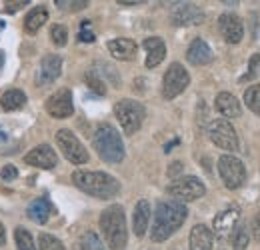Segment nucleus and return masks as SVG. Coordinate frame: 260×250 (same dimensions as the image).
<instances>
[{"instance_id":"obj_1","label":"nucleus","mask_w":260,"mask_h":250,"mask_svg":"<svg viewBox=\"0 0 260 250\" xmlns=\"http://www.w3.org/2000/svg\"><path fill=\"white\" fill-rule=\"evenodd\" d=\"M188 216V210L182 202L176 200H162L156 204L154 210V220H152V230L150 238L154 242H162L168 236H172Z\"/></svg>"},{"instance_id":"obj_2","label":"nucleus","mask_w":260,"mask_h":250,"mask_svg":"<svg viewBox=\"0 0 260 250\" xmlns=\"http://www.w3.org/2000/svg\"><path fill=\"white\" fill-rule=\"evenodd\" d=\"M72 182L82 192L100 198V200L114 198L120 192V182L114 176L100 172V170H76L72 174Z\"/></svg>"},{"instance_id":"obj_3","label":"nucleus","mask_w":260,"mask_h":250,"mask_svg":"<svg viewBox=\"0 0 260 250\" xmlns=\"http://www.w3.org/2000/svg\"><path fill=\"white\" fill-rule=\"evenodd\" d=\"M100 230L110 250H122L128 242L126 230V216L120 204H112L100 214Z\"/></svg>"},{"instance_id":"obj_4","label":"nucleus","mask_w":260,"mask_h":250,"mask_svg":"<svg viewBox=\"0 0 260 250\" xmlns=\"http://www.w3.org/2000/svg\"><path fill=\"white\" fill-rule=\"evenodd\" d=\"M94 148L98 157L108 164H118L124 160V142L120 132L112 124H100L94 132Z\"/></svg>"},{"instance_id":"obj_5","label":"nucleus","mask_w":260,"mask_h":250,"mask_svg":"<svg viewBox=\"0 0 260 250\" xmlns=\"http://www.w3.org/2000/svg\"><path fill=\"white\" fill-rule=\"evenodd\" d=\"M114 116L118 118V122L126 134H134L140 130V126L144 122L146 110L138 100L124 98V100H118L114 104Z\"/></svg>"},{"instance_id":"obj_6","label":"nucleus","mask_w":260,"mask_h":250,"mask_svg":"<svg viewBox=\"0 0 260 250\" xmlns=\"http://www.w3.org/2000/svg\"><path fill=\"white\" fill-rule=\"evenodd\" d=\"M166 192L176 202H192V200H198L206 194V186L196 176H182V178H176L166 188Z\"/></svg>"},{"instance_id":"obj_7","label":"nucleus","mask_w":260,"mask_h":250,"mask_svg":"<svg viewBox=\"0 0 260 250\" xmlns=\"http://www.w3.org/2000/svg\"><path fill=\"white\" fill-rule=\"evenodd\" d=\"M188 84H190V74L186 72V68L180 63H172L168 66V70L164 72L162 96L166 100H172L178 94L184 92Z\"/></svg>"},{"instance_id":"obj_8","label":"nucleus","mask_w":260,"mask_h":250,"mask_svg":"<svg viewBox=\"0 0 260 250\" xmlns=\"http://www.w3.org/2000/svg\"><path fill=\"white\" fill-rule=\"evenodd\" d=\"M218 172L224 182V186L230 190H236L244 184L246 180V168L244 164L232 154H222L218 158Z\"/></svg>"},{"instance_id":"obj_9","label":"nucleus","mask_w":260,"mask_h":250,"mask_svg":"<svg viewBox=\"0 0 260 250\" xmlns=\"http://www.w3.org/2000/svg\"><path fill=\"white\" fill-rule=\"evenodd\" d=\"M56 144L58 148L62 150V154L66 157V160H70L72 164H86L88 162V152L86 148L82 146V142L78 140V136L68 130L62 128L56 132Z\"/></svg>"},{"instance_id":"obj_10","label":"nucleus","mask_w":260,"mask_h":250,"mask_svg":"<svg viewBox=\"0 0 260 250\" xmlns=\"http://www.w3.org/2000/svg\"><path fill=\"white\" fill-rule=\"evenodd\" d=\"M208 136L210 140L222 148V150H228V152H234L238 150V134L234 130V126L230 124L224 118H218V120H212L210 126H208Z\"/></svg>"},{"instance_id":"obj_11","label":"nucleus","mask_w":260,"mask_h":250,"mask_svg":"<svg viewBox=\"0 0 260 250\" xmlns=\"http://www.w3.org/2000/svg\"><path fill=\"white\" fill-rule=\"evenodd\" d=\"M46 112L52 118H68L74 112V104H72V92L68 88H60L54 94L48 96L46 100Z\"/></svg>"},{"instance_id":"obj_12","label":"nucleus","mask_w":260,"mask_h":250,"mask_svg":"<svg viewBox=\"0 0 260 250\" xmlns=\"http://www.w3.org/2000/svg\"><path fill=\"white\" fill-rule=\"evenodd\" d=\"M170 18H172V24L176 26H190V24H200L204 20V12L190 2H178L172 8Z\"/></svg>"},{"instance_id":"obj_13","label":"nucleus","mask_w":260,"mask_h":250,"mask_svg":"<svg viewBox=\"0 0 260 250\" xmlns=\"http://www.w3.org/2000/svg\"><path fill=\"white\" fill-rule=\"evenodd\" d=\"M60 74H62V58L58 54H46L40 60V68H38V74H36V82H38V86H48Z\"/></svg>"},{"instance_id":"obj_14","label":"nucleus","mask_w":260,"mask_h":250,"mask_svg":"<svg viewBox=\"0 0 260 250\" xmlns=\"http://www.w3.org/2000/svg\"><path fill=\"white\" fill-rule=\"evenodd\" d=\"M24 162L36 168H42V170H50L58 164V157L50 144H38L24 157Z\"/></svg>"},{"instance_id":"obj_15","label":"nucleus","mask_w":260,"mask_h":250,"mask_svg":"<svg viewBox=\"0 0 260 250\" xmlns=\"http://www.w3.org/2000/svg\"><path fill=\"white\" fill-rule=\"evenodd\" d=\"M238 220H240V208H236V206L218 212V214L214 216V222H212V226H214V234H216L220 240L228 238V236L234 232Z\"/></svg>"},{"instance_id":"obj_16","label":"nucleus","mask_w":260,"mask_h":250,"mask_svg":"<svg viewBox=\"0 0 260 250\" xmlns=\"http://www.w3.org/2000/svg\"><path fill=\"white\" fill-rule=\"evenodd\" d=\"M218 28H220V32H222V36H224V40H226L228 44H238L242 40V36H244L242 20L236 14H230V12L222 14L218 18Z\"/></svg>"},{"instance_id":"obj_17","label":"nucleus","mask_w":260,"mask_h":250,"mask_svg":"<svg viewBox=\"0 0 260 250\" xmlns=\"http://www.w3.org/2000/svg\"><path fill=\"white\" fill-rule=\"evenodd\" d=\"M108 52L116 58V60H134L136 58V42L130 40V38H114V40H108L106 44Z\"/></svg>"},{"instance_id":"obj_18","label":"nucleus","mask_w":260,"mask_h":250,"mask_svg":"<svg viewBox=\"0 0 260 250\" xmlns=\"http://www.w3.org/2000/svg\"><path fill=\"white\" fill-rule=\"evenodd\" d=\"M186 58L194 66H204V64L212 63V50L202 38H194L186 50Z\"/></svg>"},{"instance_id":"obj_19","label":"nucleus","mask_w":260,"mask_h":250,"mask_svg":"<svg viewBox=\"0 0 260 250\" xmlns=\"http://www.w3.org/2000/svg\"><path fill=\"white\" fill-rule=\"evenodd\" d=\"M190 250H212L214 244V234L208 226L204 224H196L194 228L190 230Z\"/></svg>"},{"instance_id":"obj_20","label":"nucleus","mask_w":260,"mask_h":250,"mask_svg":"<svg viewBox=\"0 0 260 250\" xmlns=\"http://www.w3.org/2000/svg\"><path fill=\"white\" fill-rule=\"evenodd\" d=\"M142 46L146 48V68H154L164 60L166 56V46L158 36H152V38H146L142 42Z\"/></svg>"},{"instance_id":"obj_21","label":"nucleus","mask_w":260,"mask_h":250,"mask_svg":"<svg viewBox=\"0 0 260 250\" xmlns=\"http://www.w3.org/2000/svg\"><path fill=\"white\" fill-rule=\"evenodd\" d=\"M148 220H150V204L146 200H138L134 206V214H132V230L138 238L146 234Z\"/></svg>"},{"instance_id":"obj_22","label":"nucleus","mask_w":260,"mask_h":250,"mask_svg":"<svg viewBox=\"0 0 260 250\" xmlns=\"http://www.w3.org/2000/svg\"><path fill=\"white\" fill-rule=\"evenodd\" d=\"M214 106L226 118H238L240 116V102H238V98L234 94L220 92L214 100Z\"/></svg>"},{"instance_id":"obj_23","label":"nucleus","mask_w":260,"mask_h":250,"mask_svg":"<svg viewBox=\"0 0 260 250\" xmlns=\"http://www.w3.org/2000/svg\"><path fill=\"white\" fill-rule=\"evenodd\" d=\"M28 218L34 220L36 224H44L46 220L50 218L52 214V206L48 202V198H36L28 204V210H26Z\"/></svg>"},{"instance_id":"obj_24","label":"nucleus","mask_w":260,"mask_h":250,"mask_svg":"<svg viewBox=\"0 0 260 250\" xmlns=\"http://www.w3.org/2000/svg\"><path fill=\"white\" fill-rule=\"evenodd\" d=\"M46 20H48V10L42 8V6H36V8H32L26 14V18H24V30L28 32V34H36V32L42 28V24Z\"/></svg>"},{"instance_id":"obj_25","label":"nucleus","mask_w":260,"mask_h":250,"mask_svg":"<svg viewBox=\"0 0 260 250\" xmlns=\"http://www.w3.org/2000/svg\"><path fill=\"white\" fill-rule=\"evenodd\" d=\"M24 104H26V94L22 92V90H18V88L6 90V92L2 94V98H0V106H2L6 112L18 110V108H22Z\"/></svg>"},{"instance_id":"obj_26","label":"nucleus","mask_w":260,"mask_h":250,"mask_svg":"<svg viewBox=\"0 0 260 250\" xmlns=\"http://www.w3.org/2000/svg\"><path fill=\"white\" fill-rule=\"evenodd\" d=\"M76 250H104V244L100 242L96 232L86 230V232H82V236L78 238Z\"/></svg>"},{"instance_id":"obj_27","label":"nucleus","mask_w":260,"mask_h":250,"mask_svg":"<svg viewBox=\"0 0 260 250\" xmlns=\"http://www.w3.org/2000/svg\"><path fill=\"white\" fill-rule=\"evenodd\" d=\"M14 242H16V248L18 250H36V244H34L30 232L24 230L22 226H18L14 230Z\"/></svg>"},{"instance_id":"obj_28","label":"nucleus","mask_w":260,"mask_h":250,"mask_svg":"<svg viewBox=\"0 0 260 250\" xmlns=\"http://www.w3.org/2000/svg\"><path fill=\"white\" fill-rule=\"evenodd\" d=\"M244 104L252 112L260 114V84H252L250 88H246V92H244Z\"/></svg>"},{"instance_id":"obj_29","label":"nucleus","mask_w":260,"mask_h":250,"mask_svg":"<svg viewBox=\"0 0 260 250\" xmlns=\"http://www.w3.org/2000/svg\"><path fill=\"white\" fill-rule=\"evenodd\" d=\"M230 238H232V250H246L248 240H250L244 226H236L234 232L230 234Z\"/></svg>"},{"instance_id":"obj_30","label":"nucleus","mask_w":260,"mask_h":250,"mask_svg":"<svg viewBox=\"0 0 260 250\" xmlns=\"http://www.w3.org/2000/svg\"><path fill=\"white\" fill-rule=\"evenodd\" d=\"M38 246H40V250H66L64 244L56 236H52L48 232H42L38 236Z\"/></svg>"},{"instance_id":"obj_31","label":"nucleus","mask_w":260,"mask_h":250,"mask_svg":"<svg viewBox=\"0 0 260 250\" xmlns=\"http://www.w3.org/2000/svg\"><path fill=\"white\" fill-rule=\"evenodd\" d=\"M84 78H86V84H88V88L90 90H94L96 94H106V84H104V80L98 76L94 70H88L86 74H84Z\"/></svg>"},{"instance_id":"obj_32","label":"nucleus","mask_w":260,"mask_h":250,"mask_svg":"<svg viewBox=\"0 0 260 250\" xmlns=\"http://www.w3.org/2000/svg\"><path fill=\"white\" fill-rule=\"evenodd\" d=\"M50 40H52V44H56V46H64L66 42H68V30H66V26L54 24V26L50 28Z\"/></svg>"},{"instance_id":"obj_33","label":"nucleus","mask_w":260,"mask_h":250,"mask_svg":"<svg viewBox=\"0 0 260 250\" xmlns=\"http://www.w3.org/2000/svg\"><path fill=\"white\" fill-rule=\"evenodd\" d=\"M56 6L60 8V10H68V12H76V10H82V8H86L88 6V2L86 0H56Z\"/></svg>"},{"instance_id":"obj_34","label":"nucleus","mask_w":260,"mask_h":250,"mask_svg":"<svg viewBox=\"0 0 260 250\" xmlns=\"http://www.w3.org/2000/svg\"><path fill=\"white\" fill-rule=\"evenodd\" d=\"M0 178H2V180H6V182L16 180V178H18V170H16V166H12V164L2 166V168H0Z\"/></svg>"},{"instance_id":"obj_35","label":"nucleus","mask_w":260,"mask_h":250,"mask_svg":"<svg viewBox=\"0 0 260 250\" xmlns=\"http://www.w3.org/2000/svg\"><path fill=\"white\" fill-rule=\"evenodd\" d=\"M250 230H252L254 240H258V242H260V214H256L254 218L250 220Z\"/></svg>"},{"instance_id":"obj_36","label":"nucleus","mask_w":260,"mask_h":250,"mask_svg":"<svg viewBox=\"0 0 260 250\" xmlns=\"http://www.w3.org/2000/svg\"><path fill=\"white\" fill-rule=\"evenodd\" d=\"M78 40H80V42H94V40H96V36H94L92 32H86L84 28H82L80 34H78Z\"/></svg>"},{"instance_id":"obj_37","label":"nucleus","mask_w":260,"mask_h":250,"mask_svg":"<svg viewBox=\"0 0 260 250\" xmlns=\"http://www.w3.org/2000/svg\"><path fill=\"white\" fill-rule=\"evenodd\" d=\"M24 4H28V2H22V0H18V2H10V4L4 8V12H16V10H20Z\"/></svg>"},{"instance_id":"obj_38","label":"nucleus","mask_w":260,"mask_h":250,"mask_svg":"<svg viewBox=\"0 0 260 250\" xmlns=\"http://www.w3.org/2000/svg\"><path fill=\"white\" fill-rule=\"evenodd\" d=\"M258 64H260V54H256V56L250 60V72H248V76H252V74L258 72ZM248 76H246V78H248Z\"/></svg>"},{"instance_id":"obj_39","label":"nucleus","mask_w":260,"mask_h":250,"mask_svg":"<svg viewBox=\"0 0 260 250\" xmlns=\"http://www.w3.org/2000/svg\"><path fill=\"white\" fill-rule=\"evenodd\" d=\"M182 170V162H172V166L168 168V176H174V174H178Z\"/></svg>"},{"instance_id":"obj_40","label":"nucleus","mask_w":260,"mask_h":250,"mask_svg":"<svg viewBox=\"0 0 260 250\" xmlns=\"http://www.w3.org/2000/svg\"><path fill=\"white\" fill-rule=\"evenodd\" d=\"M6 244V230H4V224L0 222V246Z\"/></svg>"},{"instance_id":"obj_41","label":"nucleus","mask_w":260,"mask_h":250,"mask_svg":"<svg viewBox=\"0 0 260 250\" xmlns=\"http://www.w3.org/2000/svg\"><path fill=\"white\" fill-rule=\"evenodd\" d=\"M4 60H6V56H4V52H2V50H0V68H2V66H4Z\"/></svg>"}]
</instances>
